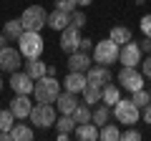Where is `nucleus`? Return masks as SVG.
<instances>
[{"mask_svg":"<svg viewBox=\"0 0 151 141\" xmlns=\"http://www.w3.org/2000/svg\"><path fill=\"white\" fill-rule=\"evenodd\" d=\"M18 50L23 53V58H40L43 53V38L38 30H23V35L18 38Z\"/></svg>","mask_w":151,"mask_h":141,"instance_id":"obj_1","label":"nucleus"},{"mask_svg":"<svg viewBox=\"0 0 151 141\" xmlns=\"http://www.w3.org/2000/svg\"><path fill=\"white\" fill-rule=\"evenodd\" d=\"M55 129L60 131V134H70V131H76V121L70 114H60L58 119H55Z\"/></svg>","mask_w":151,"mask_h":141,"instance_id":"obj_25","label":"nucleus"},{"mask_svg":"<svg viewBox=\"0 0 151 141\" xmlns=\"http://www.w3.org/2000/svg\"><path fill=\"white\" fill-rule=\"evenodd\" d=\"M70 116H73L76 124H88V121H91V109H88V103H78Z\"/></svg>","mask_w":151,"mask_h":141,"instance_id":"obj_26","label":"nucleus"},{"mask_svg":"<svg viewBox=\"0 0 151 141\" xmlns=\"http://www.w3.org/2000/svg\"><path fill=\"white\" fill-rule=\"evenodd\" d=\"M23 53L18 48H10V45H5V48H0V70H5V73H13V70L20 68L23 63Z\"/></svg>","mask_w":151,"mask_h":141,"instance_id":"obj_8","label":"nucleus"},{"mask_svg":"<svg viewBox=\"0 0 151 141\" xmlns=\"http://www.w3.org/2000/svg\"><path fill=\"white\" fill-rule=\"evenodd\" d=\"M121 139H124V141H141V134L136 129H129L126 134H121Z\"/></svg>","mask_w":151,"mask_h":141,"instance_id":"obj_35","label":"nucleus"},{"mask_svg":"<svg viewBox=\"0 0 151 141\" xmlns=\"http://www.w3.org/2000/svg\"><path fill=\"white\" fill-rule=\"evenodd\" d=\"M33 91H35V101L53 103L55 98H58V93H60V83L55 81V76H48V73H45L43 78H38V81H35Z\"/></svg>","mask_w":151,"mask_h":141,"instance_id":"obj_2","label":"nucleus"},{"mask_svg":"<svg viewBox=\"0 0 151 141\" xmlns=\"http://www.w3.org/2000/svg\"><path fill=\"white\" fill-rule=\"evenodd\" d=\"M131 101H134L139 109H144L146 103L151 101V93H149V91H144V88H139V91H134V98H131Z\"/></svg>","mask_w":151,"mask_h":141,"instance_id":"obj_30","label":"nucleus"},{"mask_svg":"<svg viewBox=\"0 0 151 141\" xmlns=\"http://www.w3.org/2000/svg\"><path fill=\"white\" fill-rule=\"evenodd\" d=\"M108 38L116 40L119 45H124V43H129V40H131V30H129V28H124V25H116V28L111 30V35H108Z\"/></svg>","mask_w":151,"mask_h":141,"instance_id":"obj_28","label":"nucleus"},{"mask_svg":"<svg viewBox=\"0 0 151 141\" xmlns=\"http://www.w3.org/2000/svg\"><path fill=\"white\" fill-rule=\"evenodd\" d=\"M98 139H103V141H119L121 139V131L116 129L113 124H103L101 131H98Z\"/></svg>","mask_w":151,"mask_h":141,"instance_id":"obj_27","label":"nucleus"},{"mask_svg":"<svg viewBox=\"0 0 151 141\" xmlns=\"http://www.w3.org/2000/svg\"><path fill=\"white\" fill-rule=\"evenodd\" d=\"M70 25L83 28V25H86V13H83V10H73V13H70Z\"/></svg>","mask_w":151,"mask_h":141,"instance_id":"obj_31","label":"nucleus"},{"mask_svg":"<svg viewBox=\"0 0 151 141\" xmlns=\"http://www.w3.org/2000/svg\"><path fill=\"white\" fill-rule=\"evenodd\" d=\"M101 86H93V83H86V88H83V103H88V106H96L98 101H101Z\"/></svg>","mask_w":151,"mask_h":141,"instance_id":"obj_23","label":"nucleus"},{"mask_svg":"<svg viewBox=\"0 0 151 141\" xmlns=\"http://www.w3.org/2000/svg\"><path fill=\"white\" fill-rule=\"evenodd\" d=\"M48 25L53 28V30H63V28H68L70 25V13L55 8L53 13H48Z\"/></svg>","mask_w":151,"mask_h":141,"instance_id":"obj_16","label":"nucleus"},{"mask_svg":"<svg viewBox=\"0 0 151 141\" xmlns=\"http://www.w3.org/2000/svg\"><path fill=\"white\" fill-rule=\"evenodd\" d=\"M119 50H121V45L116 43V40H111V38L98 40L96 48H93V60L101 63V65H111V63L119 60Z\"/></svg>","mask_w":151,"mask_h":141,"instance_id":"obj_3","label":"nucleus"},{"mask_svg":"<svg viewBox=\"0 0 151 141\" xmlns=\"http://www.w3.org/2000/svg\"><path fill=\"white\" fill-rule=\"evenodd\" d=\"M86 78L88 83H93V86H106V83H111V70H108V65H91V68L86 70Z\"/></svg>","mask_w":151,"mask_h":141,"instance_id":"obj_12","label":"nucleus"},{"mask_svg":"<svg viewBox=\"0 0 151 141\" xmlns=\"http://www.w3.org/2000/svg\"><path fill=\"white\" fill-rule=\"evenodd\" d=\"M55 8L58 10H65V13H73L76 10V0H55Z\"/></svg>","mask_w":151,"mask_h":141,"instance_id":"obj_32","label":"nucleus"},{"mask_svg":"<svg viewBox=\"0 0 151 141\" xmlns=\"http://www.w3.org/2000/svg\"><path fill=\"white\" fill-rule=\"evenodd\" d=\"M20 23H23V28H25V30H38V33H40V28L48 25V13H45L40 5H30V8H25V10H23Z\"/></svg>","mask_w":151,"mask_h":141,"instance_id":"obj_4","label":"nucleus"},{"mask_svg":"<svg viewBox=\"0 0 151 141\" xmlns=\"http://www.w3.org/2000/svg\"><path fill=\"white\" fill-rule=\"evenodd\" d=\"M23 30H25V28H23L20 18H18V20H8L5 25H3V35H5L8 40H18L23 35Z\"/></svg>","mask_w":151,"mask_h":141,"instance_id":"obj_20","label":"nucleus"},{"mask_svg":"<svg viewBox=\"0 0 151 141\" xmlns=\"http://www.w3.org/2000/svg\"><path fill=\"white\" fill-rule=\"evenodd\" d=\"M30 109H33V103L28 98V93H18L10 101V111L15 114V119H28L30 116Z\"/></svg>","mask_w":151,"mask_h":141,"instance_id":"obj_13","label":"nucleus"},{"mask_svg":"<svg viewBox=\"0 0 151 141\" xmlns=\"http://www.w3.org/2000/svg\"><path fill=\"white\" fill-rule=\"evenodd\" d=\"M108 119H111V106H106V103L96 106V111L91 114V121H93L96 126H103V124H108Z\"/></svg>","mask_w":151,"mask_h":141,"instance_id":"obj_24","label":"nucleus"},{"mask_svg":"<svg viewBox=\"0 0 151 141\" xmlns=\"http://www.w3.org/2000/svg\"><path fill=\"white\" fill-rule=\"evenodd\" d=\"M113 114H116V121H121V124H126V126H134L136 121L141 119V109L136 106L134 101H121L119 98V103L113 106Z\"/></svg>","mask_w":151,"mask_h":141,"instance_id":"obj_6","label":"nucleus"},{"mask_svg":"<svg viewBox=\"0 0 151 141\" xmlns=\"http://www.w3.org/2000/svg\"><path fill=\"white\" fill-rule=\"evenodd\" d=\"M119 98H121V91L113 86V83H106V86H103V91H101V101L106 103V106H116V103H119Z\"/></svg>","mask_w":151,"mask_h":141,"instance_id":"obj_21","label":"nucleus"},{"mask_svg":"<svg viewBox=\"0 0 151 141\" xmlns=\"http://www.w3.org/2000/svg\"><path fill=\"white\" fill-rule=\"evenodd\" d=\"M119 81L121 86L126 88V91H139V88H144V73H139L136 70V65H124V68L119 70Z\"/></svg>","mask_w":151,"mask_h":141,"instance_id":"obj_7","label":"nucleus"},{"mask_svg":"<svg viewBox=\"0 0 151 141\" xmlns=\"http://www.w3.org/2000/svg\"><path fill=\"white\" fill-rule=\"evenodd\" d=\"M0 91H3V76H0Z\"/></svg>","mask_w":151,"mask_h":141,"instance_id":"obj_41","label":"nucleus"},{"mask_svg":"<svg viewBox=\"0 0 151 141\" xmlns=\"http://www.w3.org/2000/svg\"><path fill=\"white\" fill-rule=\"evenodd\" d=\"M33 86H35V83H33V78L28 76L25 70H13V76H10V88L15 93H28V96H30L33 93Z\"/></svg>","mask_w":151,"mask_h":141,"instance_id":"obj_11","label":"nucleus"},{"mask_svg":"<svg viewBox=\"0 0 151 141\" xmlns=\"http://www.w3.org/2000/svg\"><path fill=\"white\" fill-rule=\"evenodd\" d=\"M141 33L151 38V15H144V18H141Z\"/></svg>","mask_w":151,"mask_h":141,"instance_id":"obj_34","label":"nucleus"},{"mask_svg":"<svg viewBox=\"0 0 151 141\" xmlns=\"http://www.w3.org/2000/svg\"><path fill=\"white\" fill-rule=\"evenodd\" d=\"M33 139V129L25 124H15L10 129V141H30Z\"/></svg>","mask_w":151,"mask_h":141,"instance_id":"obj_22","label":"nucleus"},{"mask_svg":"<svg viewBox=\"0 0 151 141\" xmlns=\"http://www.w3.org/2000/svg\"><path fill=\"white\" fill-rule=\"evenodd\" d=\"M141 73H144V78H149V81H151V55L141 60Z\"/></svg>","mask_w":151,"mask_h":141,"instance_id":"obj_33","label":"nucleus"},{"mask_svg":"<svg viewBox=\"0 0 151 141\" xmlns=\"http://www.w3.org/2000/svg\"><path fill=\"white\" fill-rule=\"evenodd\" d=\"M93 0H76V5H81V8H86V5H91Z\"/></svg>","mask_w":151,"mask_h":141,"instance_id":"obj_39","label":"nucleus"},{"mask_svg":"<svg viewBox=\"0 0 151 141\" xmlns=\"http://www.w3.org/2000/svg\"><path fill=\"white\" fill-rule=\"evenodd\" d=\"M5 45H8V38L3 35V33H0V48H5Z\"/></svg>","mask_w":151,"mask_h":141,"instance_id":"obj_40","label":"nucleus"},{"mask_svg":"<svg viewBox=\"0 0 151 141\" xmlns=\"http://www.w3.org/2000/svg\"><path fill=\"white\" fill-rule=\"evenodd\" d=\"M78 50H83V53H88V50H93V43L88 38H81V45H78Z\"/></svg>","mask_w":151,"mask_h":141,"instance_id":"obj_36","label":"nucleus"},{"mask_svg":"<svg viewBox=\"0 0 151 141\" xmlns=\"http://www.w3.org/2000/svg\"><path fill=\"white\" fill-rule=\"evenodd\" d=\"M76 136L81 141H96L98 139V126L96 124H78V129H76Z\"/></svg>","mask_w":151,"mask_h":141,"instance_id":"obj_19","label":"nucleus"},{"mask_svg":"<svg viewBox=\"0 0 151 141\" xmlns=\"http://www.w3.org/2000/svg\"><path fill=\"white\" fill-rule=\"evenodd\" d=\"M91 55L83 53V50H73L68 58V70H81V73H86L88 68H91Z\"/></svg>","mask_w":151,"mask_h":141,"instance_id":"obj_15","label":"nucleus"},{"mask_svg":"<svg viewBox=\"0 0 151 141\" xmlns=\"http://www.w3.org/2000/svg\"><path fill=\"white\" fill-rule=\"evenodd\" d=\"M141 50H144V53H151V38H149V35H144V40H141Z\"/></svg>","mask_w":151,"mask_h":141,"instance_id":"obj_37","label":"nucleus"},{"mask_svg":"<svg viewBox=\"0 0 151 141\" xmlns=\"http://www.w3.org/2000/svg\"><path fill=\"white\" fill-rule=\"evenodd\" d=\"M149 93H151V91H149Z\"/></svg>","mask_w":151,"mask_h":141,"instance_id":"obj_42","label":"nucleus"},{"mask_svg":"<svg viewBox=\"0 0 151 141\" xmlns=\"http://www.w3.org/2000/svg\"><path fill=\"white\" fill-rule=\"evenodd\" d=\"M45 68H48V65H45L43 60H38V58H28V60H25V73L33 78V81L43 78V76H45Z\"/></svg>","mask_w":151,"mask_h":141,"instance_id":"obj_18","label":"nucleus"},{"mask_svg":"<svg viewBox=\"0 0 151 141\" xmlns=\"http://www.w3.org/2000/svg\"><path fill=\"white\" fill-rule=\"evenodd\" d=\"M55 106H58L60 114H73V109L78 106V101H76V93H70V91L58 93V98H55Z\"/></svg>","mask_w":151,"mask_h":141,"instance_id":"obj_17","label":"nucleus"},{"mask_svg":"<svg viewBox=\"0 0 151 141\" xmlns=\"http://www.w3.org/2000/svg\"><path fill=\"white\" fill-rule=\"evenodd\" d=\"M144 121H146V124H151V101L144 106Z\"/></svg>","mask_w":151,"mask_h":141,"instance_id":"obj_38","label":"nucleus"},{"mask_svg":"<svg viewBox=\"0 0 151 141\" xmlns=\"http://www.w3.org/2000/svg\"><path fill=\"white\" fill-rule=\"evenodd\" d=\"M15 126V114L10 109L8 111H0V131H10Z\"/></svg>","mask_w":151,"mask_h":141,"instance_id":"obj_29","label":"nucleus"},{"mask_svg":"<svg viewBox=\"0 0 151 141\" xmlns=\"http://www.w3.org/2000/svg\"><path fill=\"white\" fill-rule=\"evenodd\" d=\"M86 83H88L86 73H81V70H70L68 76H65L63 86H65V91H70V93H83Z\"/></svg>","mask_w":151,"mask_h":141,"instance_id":"obj_14","label":"nucleus"},{"mask_svg":"<svg viewBox=\"0 0 151 141\" xmlns=\"http://www.w3.org/2000/svg\"><path fill=\"white\" fill-rule=\"evenodd\" d=\"M141 55H144V50H141V45L134 43V40L124 43V45H121V50H119V60H121L124 65H136V63H141Z\"/></svg>","mask_w":151,"mask_h":141,"instance_id":"obj_10","label":"nucleus"},{"mask_svg":"<svg viewBox=\"0 0 151 141\" xmlns=\"http://www.w3.org/2000/svg\"><path fill=\"white\" fill-rule=\"evenodd\" d=\"M28 119H30L38 129H50V126L55 124L58 116H55V111H53L50 103H38V106H33V109H30V116H28Z\"/></svg>","mask_w":151,"mask_h":141,"instance_id":"obj_5","label":"nucleus"},{"mask_svg":"<svg viewBox=\"0 0 151 141\" xmlns=\"http://www.w3.org/2000/svg\"><path fill=\"white\" fill-rule=\"evenodd\" d=\"M78 45H81V28H76V25L63 28L60 30V48L65 53H73V50H78Z\"/></svg>","mask_w":151,"mask_h":141,"instance_id":"obj_9","label":"nucleus"}]
</instances>
